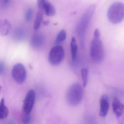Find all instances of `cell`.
<instances>
[{
	"label": "cell",
	"instance_id": "cell-1",
	"mask_svg": "<svg viewBox=\"0 0 124 124\" xmlns=\"http://www.w3.org/2000/svg\"><path fill=\"white\" fill-rule=\"evenodd\" d=\"M95 9V5H91L85 11L78 24L77 32L79 37L82 47L84 46L85 32L93 16Z\"/></svg>",
	"mask_w": 124,
	"mask_h": 124
},
{
	"label": "cell",
	"instance_id": "cell-2",
	"mask_svg": "<svg viewBox=\"0 0 124 124\" xmlns=\"http://www.w3.org/2000/svg\"><path fill=\"white\" fill-rule=\"evenodd\" d=\"M83 95V89L81 85L74 83L68 88L66 99L67 103L71 106H77L82 101Z\"/></svg>",
	"mask_w": 124,
	"mask_h": 124
},
{
	"label": "cell",
	"instance_id": "cell-3",
	"mask_svg": "<svg viewBox=\"0 0 124 124\" xmlns=\"http://www.w3.org/2000/svg\"><path fill=\"white\" fill-rule=\"evenodd\" d=\"M90 55L95 63H98L103 61L104 56V50L100 36H94L91 45Z\"/></svg>",
	"mask_w": 124,
	"mask_h": 124
},
{
	"label": "cell",
	"instance_id": "cell-4",
	"mask_svg": "<svg viewBox=\"0 0 124 124\" xmlns=\"http://www.w3.org/2000/svg\"><path fill=\"white\" fill-rule=\"evenodd\" d=\"M107 18L114 24L122 22L124 19V4L117 2L112 5L108 10Z\"/></svg>",
	"mask_w": 124,
	"mask_h": 124
},
{
	"label": "cell",
	"instance_id": "cell-5",
	"mask_svg": "<svg viewBox=\"0 0 124 124\" xmlns=\"http://www.w3.org/2000/svg\"><path fill=\"white\" fill-rule=\"evenodd\" d=\"M64 56L63 48L60 46H56L51 50L48 55V61L52 65H57L62 61Z\"/></svg>",
	"mask_w": 124,
	"mask_h": 124
},
{
	"label": "cell",
	"instance_id": "cell-6",
	"mask_svg": "<svg viewBox=\"0 0 124 124\" xmlns=\"http://www.w3.org/2000/svg\"><path fill=\"white\" fill-rule=\"evenodd\" d=\"M11 74L17 83L22 84L24 82L26 78V70L22 64L17 63L13 67Z\"/></svg>",
	"mask_w": 124,
	"mask_h": 124
},
{
	"label": "cell",
	"instance_id": "cell-7",
	"mask_svg": "<svg viewBox=\"0 0 124 124\" xmlns=\"http://www.w3.org/2000/svg\"><path fill=\"white\" fill-rule=\"evenodd\" d=\"M35 98L34 91L32 89L29 90L24 100L22 108L23 114H30L34 103Z\"/></svg>",
	"mask_w": 124,
	"mask_h": 124
},
{
	"label": "cell",
	"instance_id": "cell-8",
	"mask_svg": "<svg viewBox=\"0 0 124 124\" xmlns=\"http://www.w3.org/2000/svg\"><path fill=\"white\" fill-rule=\"evenodd\" d=\"M112 109L119 124H123L124 122V105L116 98L112 101Z\"/></svg>",
	"mask_w": 124,
	"mask_h": 124
},
{
	"label": "cell",
	"instance_id": "cell-9",
	"mask_svg": "<svg viewBox=\"0 0 124 124\" xmlns=\"http://www.w3.org/2000/svg\"><path fill=\"white\" fill-rule=\"evenodd\" d=\"M38 6L41 11H45L48 16H53L55 14L54 6L47 0H37Z\"/></svg>",
	"mask_w": 124,
	"mask_h": 124
},
{
	"label": "cell",
	"instance_id": "cell-10",
	"mask_svg": "<svg viewBox=\"0 0 124 124\" xmlns=\"http://www.w3.org/2000/svg\"><path fill=\"white\" fill-rule=\"evenodd\" d=\"M44 36L40 33L35 34L32 37L31 45L32 47L36 49H40L43 47L45 43Z\"/></svg>",
	"mask_w": 124,
	"mask_h": 124
},
{
	"label": "cell",
	"instance_id": "cell-11",
	"mask_svg": "<svg viewBox=\"0 0 124 124\" xmlns=\"http://www.w3.org/2000/svg\"><path fill=\"white\" fill-rule=\"evenodd\" d=\"M100 108L99 114L101 116L104 117L107 115L109 108L108 99L107 96L103 95L100 99Z\"/></svg>",
	"mask_w": 124,
	"mask_h": 124
},
{
	"label": "cell",
	"instance_id": "cell-12",
	"mask_svg": "<svg viewBox=\"0 0 124 124\" xmlns=\"http://www.w3.org/2000/svg\"><path fill=\"white\" fill-rule=\"evenodd\" d=\"M11 25L7 19H3L0 22V34L2 36L8 35L10 30Z\"/></svg>",
	"mask_w": 124,
	"mask_h": 124
},
{
	"label": "cell",
	"instance_id": "cell-13",
	"mask_svg": "<svg viewBox=\"0 0 124 124\" xmlns=\"http://www.w3.org/2000/svg\"><path fill=\"white\" fill-rule=\"evenodd\" d=\"M70 47H71L72 59V61H75L77 59V56L78 46L76 39L74 37H72V38Z\"/></svg>",
	"mask_w": 124,
	"mask_h": 124
},
{
	"label": "cell",
	"instance_id": "cell-14",
	"mask_svg": "<svg viewBox=\"0 0 124 124\" xmlns=\"http://www.w3.org/2000/svg\"><path fill=\"white\" fill-rule=\"evenodd\" d=\"M8 109L5 105V100L2 98L0 104V119H5L8 117Z\"/></svg>",
	"mask_w": 124,
	"mask_h": 124
},
{
	"label": "cell",
	"instance_id": "cell-15",
	"mask_svg": "<svg viewBox=\"0 0 124 124\" xmlns=\"http://www.w3.org/2000/svg\"><path fill=\"white\" fill-rule=\"evenodd\" d=\"M43 19L42 11L38 12L36 16V19L34 23V28L35 30H37L39 28L41 22Z\"/></svg>",
	"mask_w": 124,
	"mask_h": 124
},
{
	"label": "cell",
	"instance_id": "cell-16",
	"mask_svg": "<svg viewBox=\"0 0 124 124\" xmlns=\"http://www.w3.org/2000/svg\"><path fill=\"white\" fill-rule=\"evenodd\" d=\"M66 31L64 30H61L57 35L55 40V44L57 45L65 40L66 38Z\"/></svg>",
	"mask_w": 124,
	"mask_h": 124
},
{
	"label": "cell",
	"instance_id": "cell-17",
	"mask_svg": "<svg viewBox=\"0 0 124 124\" xmlns=\"http://www.w3.org/2000/svg\"><path fill=\"white\" fill-rule=\"evenodd\" d=\"M13 36L15 39L20 40L24 38L25 32L21 28H17L14 30Z\"/></svg>",
	"mask_w": 124,
	"mask_h": 124
},
{
	"label": "cell",
	"instance_id": "cell-18",
	"mask_svg": "<svg viewBox=\"0 0 124 124\" xmlns=\"http://www.w3.org/2000/svg\"><path fill=\"white\" fill-rule=\"evenodd\" d=\"M81 75L83 81V85L84 87H86L87 83L88 71L87 69H83L81 71Z\"/></svg>",
	"mask_w": 124,
	"mask_h": 124
},
{
	"label": "cell",
	"instance_id": "cell-19",
	"mask_svg": "<svg viewBox=\"0 0 124 124\" xmlns=\"http://www.w3.org/2000/svg\"><path fill=\"white\" fill-rule=\"evenodd\" d=\"M33 13L34 10L32 8H29L28 9L25 15V20L27 22L30 21L33 16Z\"/></svg>",
	"mask_w": 124,
	"mask_h": 124
},
{
	"label": "cell",
	"instance_id": "cell-20",
	"mask_svg": "<svg viewBox=\"0 0 124 124\" xmlns=\"http://www.w3.org/2000/svg\"><path fill=\"white\" fill-rule=\"evenodd\" d=\"M22 121L24 124H29L31 121V117L30 114H23L22 115Z\"/></svg>",
	"mask_w": 124,
	"mask_h": 124
},
{
	"label": "cell",
	"instance_id": "cell-21",
	"mask_svg": "<svg viewBox=\"0 0 124 124\" xmlns=\"http://www.w3.org/2000/svg\"><path fill=\"white\" fill-rule=\"evenodd\" d=\"M6 71V66L3 62H1L0 64V74L1 75L5 74Z\"/></svg>",
	"mask_w": 124,
	"mask_h": 124
},
{
	"label": "cell",
	"instance_id": "cell-22",
	"mask_svg": "<svg viewBox=\"0 0 124 124\" xmlns=\"http://www.w3.org/2000/svg\"><path fill=\"white\" fill-rule=\"evenodd\" d=\"M49 23H50V21H49L48 20H46V21H45L43 22V24H44L45 26H47L48 25Z\"/></svg>",
	"mask_w": 124,
	"mask_h": 124
},
{
	"label": "cell",
	"instance_id": "cell-23",
	"mask_svg": "<svg viewBox=\"0 0 124 124\" xmlns=\"http://www.w3.org/2000/svg\"><path fill=\"white\" fill-rule=\"evenodd\" d=\"M9 1H10V0H4V5H7Z\"/></svg>",
	"mask_w": 124,
	"mask_h": 124
}]
</instances>
